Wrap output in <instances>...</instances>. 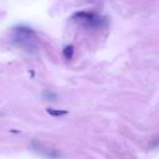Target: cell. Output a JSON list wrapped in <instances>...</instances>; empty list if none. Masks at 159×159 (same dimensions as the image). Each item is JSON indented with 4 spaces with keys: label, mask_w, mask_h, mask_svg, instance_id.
Masks as SVG:
<instances>
[{
    "label": "cell",
    "mask_w": 159,
    "mask_h": 159,
    "mask_svg": "<svg viewBox=\"0 0 159 159\" xmlns=\"http://www.w3.org/2000/svg\"><path fill=\"white\" fill-rule=\"evenodd\" d=\"M47 111V113L50 114V116H53V117H61V116H66L68 112L67 111H65V109H55V108H47L46 109Z\"/></svg>",
    "instance_id": "obj_3"
},
{
    "label": "cell",
    "mask_w": 159,
    "mask_h": 159,
    "mask_svg": "<svg viewBox=\"0 0 159 159\" xmlns=\"http://www.w3.org/2000/svg\"><path fill=\"white\" fill-rule=\"evenodd\" d=\"M73 52H75V47L72 46V45H68V46H66L65 48H63V56L66 57V60H72V57H73Z\"/></svg>",
    "instance_id": "obj_4"
},
{
    "label": "cell",
    "mask_w": 159,
    "mask_h": 159,
    "mask_svg": "<svg viewBox=\"0 0 159 159\" xmlns=\"http://www.w3.org/2000/svg\"><path fill=\"white\" fill-rule=\"evenodd\" d=\"M32 148H34L37 153H40V154H42V155H46V157H50V158H57V157H61L60 154H57L56 150L45 148L42 144H40V148H37V147H32Z\"/></svg>",
    "instance_id": "obj_1"
},
{
    "label": "cell",
    "mask_w": 159,
    "mask_h": 159,
    "mask_svg": "<svg viewBox=\"0 0 159 159\" xmlns=\"http://www.w3.org/2000/svg\"><path fill=\"white\" fill-rule=\"evenodd\" d=\"M73 17L80 19V20H87V21H89V20H93L96 17V15L92 14V12H88V11H78V12H76L73 15Z\"/></svg>",
    "instance_id": "obj_2"
}]
</instances>
